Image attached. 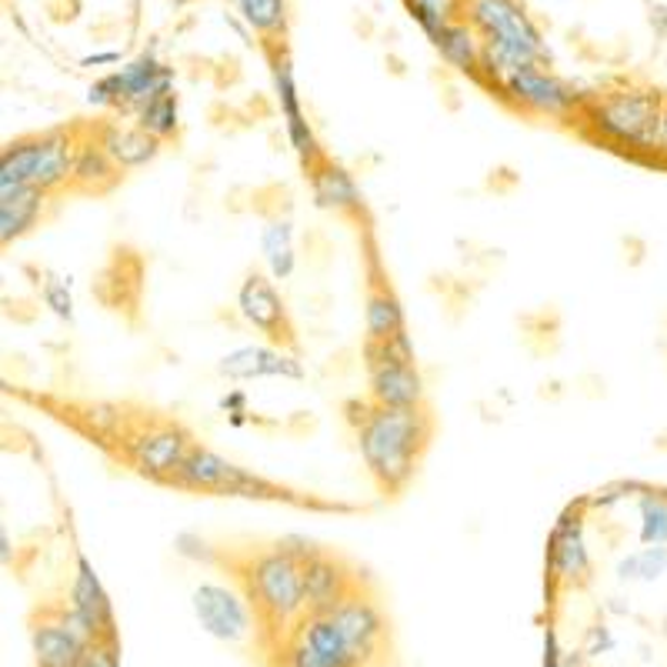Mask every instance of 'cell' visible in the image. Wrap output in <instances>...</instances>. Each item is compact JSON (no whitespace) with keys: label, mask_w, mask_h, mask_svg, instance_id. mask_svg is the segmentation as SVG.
I'll use <instances>...</instances> for the list:
<instances>
[{"label":"cell","mask_w":667,"mask_h":667,"mask_svg":"<svg viewBox=\"0 0 667 667\" xmlns=\"http://www.w3.org/2000/svg\"><path fill=\"white\" fill-rule=\"evenodd\" d=\"M80 130V124H67L8 141L4 154H0V188L34 184L48 194H67Z\"/></svg>","instance_id":"277c9868"},{"label":"cell","mask_w":667,"mask_h":667,"mask_svg":"<svg viewBox=\"0 0 667 667\" xmlns=\"http://www.w3.org/2000/svg\"><path fill=\"white\" fill-rule=\"evenodd\" d=\"M664 94L651 87H614L585 98L581 124L594 130V141L604 147H625V154L654 164L660 144Z\"/></svg>","instance_id":"7a4b0ae2"},{"label":"cell","mask_w":667,"mask_h":667,"mask_svg":"<svg viewBox=\"0 0 667 667\" xmlns=\"http://www.w3.org/2000/svg\"><path fill=\"white\" fill-rule=\"evenodd\" d=\"M164 487H177V491H191V495H210V498H251V501H274V504H294V508H310V511H361L350 504H331L321 498H310L300 491H291L284 484L267 480L247 467H238L231 461H225L217 451L204 448V444H194V451L188 454V461L177 467Z\"/></svg>","instance_id":"3957f363"},{"label":"cell","mask_w":667,"mask_h":667,"mask_svg":"<svg viewBox=\"0 0 667 667\" xmlns=\"http://www.w3.org/2000/svg\"><path fill=\"white\" fill-rule=\"evenodd\" d=\"M217 371L231 377V381H254V377H291L300 381L304 368L294 354H287V347H274V344H257V347H238L231 354H225L217 364Z\"/></svg>","instance_id":"4fadbf2b"},{"label":"cell","mask_w":667,"mask_h":667,"mask_svg":"<svg viewBox=\"0 0 667 667\" xmlns=\"http://www.w3.org/2000/svg\"><path fill=\"white\" fill-rule=\"evenodd\" d=\"M94 133H98V141L104 144V151L114 157V164L124 174L147 167L161 154V147H164V141H157L154 133H147L138 124L101 120V124H94Z\"/></svg>","instance_id":"9a60e30c"},{"label":"cell","mask_w":667,"mask_h":667,"mask_svg":"<svg viewBox=\"0 0 667 667\" xmlns=\"http://www.w3.org/2000/svg\"><path fill=\"white\" fill-rule=\"evenodd\" d=\"M37 287H40V300L48 304L61 321H70L74 318V300H70V284L57 274H43V281L37 278Z\"/></svg>","instance_id":"4dcf8cb0"},{"label":"cell","mask_w":667,"mask_h":667,"mask_svg":"<svg viewBox=\"0 0 667 667\" xmlns=\"http://www.w3.org/2000/svg\"><path fill=\"white\" fill-rule=\"evenodd\" d=\"M371 390L368 397L384 408H418L424 405V381L414 364H381L368 371Z\"/></svg>","instance_id":"ffe728a7"},{"label":"cell","mask_w":667,"mask_h":667,"mask_svg":"<svg viewBox=\"0 0 667 667\" xmlns=\"http://www.w3.org/2000/svg\"><path fill=\"white\" fill-rule=\"evenodd\" d=\"M54 197L57 194H48L43 188H34V184L0 188V241H4V247H11L14 241H21L34 228H40L43 210H48V204Z\"/></svg>","instance_id":"5bb4252c"},{"label":"cell","mask_w":667,"mask_h":667,"mask_svg":"<svg viewBox=\"0 0 667 667\" xmlns=\"http://www.w3.org/2000/svg\"><path fill=\"white\" fill-rule=\"evenodd\" d=\"M294 638L304 641L328 667H364L347 644L344 631L337 628L334 614H304L300 625L294 628Z\"/></svg>","instance_id":"ac0fdd59"},{"label":"cell","mask_w":667,"mask_h":667,"mask_svg":"<svg viewBox=\"0 0 667 667\" xmlns=\"http://www.w3.org/2000/svg\"><path fill=\"white\" fill-rule=\"evenodd\" d=\"M284 667H328L315 651H310L304 641H297V638H291V644H287V651H284Z\"/></svg>","instance_id":"d6a6232c"},{"label":"cell","mask_w":667,"mask_h":667,"mask_svg":"<svg viewBox=\"0 0 667 667\" xmlns=\"http://www.w3.org/2000/svg\"><path fill=\"white\" fill-rule=\"evenodd\" d=\"M651 27L667 40V8H664V4H654V8H651Z\"/></svg>","instance_id":"836d02e7"},{"label":"cell","mask_w":667,"mask_h":667,"mask_svg":"<svg viewBox=\"0 0 667 667\" xmlns=\"http://www.w3.org/2000/svg\"><path fill=\"white\" fill-rule=\"evenodd\" d=\"M234 8L264 40H281L287 34V0H234Z\"/></svg>","instance_id":"d4e9b609"},{"label":"cell","mask_w":667,"mask_h":667,"mask_svg":"<svg viewBox=\"0 0 667 667\" xmlns=\"http://www.w3.org/2000/svg\"><path fill=\"white\" fill-rule=\"evenodd\" d=\"M334 620H337V628L344 631L347 644L354 647V654H358L361 664L374 660L381 651H384V641H387V625H384V614L381 607L358 594V591H350L344 598V604H337L334 611Z\"/></svg>","instance_id":"9c48e42d"},{"label":"cell","mask_w":667,"mask_h":667,"mask_svg":"<svg viewBox=\"0 0 667 667\" xmlns=\"http://www.w3.org/2000/svg\"><path fill=\"white\" fill-rule=\"evenodd\" d=\"M194 434L174 418H161V414H141L127 421L120 440H117V451L120 458L144 474L154 484H167V477L188 461V454L194 451Z\"/></svg>","instance_id":"8992f818"},{"label":"cell","mask_w":667,"mask_h":667,"mask_svg":"<svg viewBox=\"0 0 667 667\" xmlns=\"http://www.w3.org/2000/svg\"><path fill=\"white\" fill-rule=\"evenodd\" d=\"M664 64H667V61H664Z\"/></svg>","instance_id":"8d00e7d4"},{"label":"cell","mask_w":667,"mask_h":667,"mask_svg":"<svg viewBox=\"0 0 667 667\" xmlns=\"http://www.w3.org/2000/svg\"><path fill=\"white\" fill-rule=\"evenodd\" d=\"M84 647L87 644L64 625V617L34 628V651L40 667H77Z\"/></svg>","instance_id":"603a6c76"},{"label":"cell","mask_w":667,"mask_h":667,"mask_svg":"<svg viewBox=\"0 0 667 667\" xmlns=\"http://www.w3.org/2000/svg\"><path fill=\"white\" fill-rule=\"evenodd\" d=\"M381 364H414V344L408 331H397L381 341H364V368L374 371Z\"/></svg>","instance_id":"4316f807"},{"label":"cell","mask_w":667,"mask_h":667,"mask_svg":"<svg viewBox=\"0 0 667 667\" xmlns=\"http://www.w3.org/2000/svg\"><path fill=\"white\" fill-rule=\"evenodd\" d=\"M70 607L94 628L98 638H114L111 625H114V611H111V598L104 594L98 574L87 557H77V574H74V588H70Z\"/></svg>","instance_id":"7402d4cb"},{"label":"cell","mask_w":667,"mask_h":667,"mask_svg":"<svg viewBox=\"0 0 667 667\" xmlns=\"http://www.w3.org/2000/svg\"><path fill=\"white\" fill-rule=\"evenodd\" d=\"M354 591L350 585V570L344 567V561L324 548H315L304 561V607L307 614H331L337 604H344V598Z\"/></svg>","instance_id":"8fae6325"},{"label":"cell","mask_w":667,"mask_h":667,"mask_svg":"<svg viewBox=\"0 0 667 667\" xmlns=\"http://www.w3.org/2000/svg\"><path fill=\"white\" fill-rule=\"evenodd\" d=\"M344 418L358 437V451L384 498H400L418 474V464L434 437V418L424 405L384 408L374 400L350 397Z\"/></svg>","instance_id":"6da1fadb"},{"label":"cell","mask_w":667,"mask_h":667,"mask_svg":"<svg viewBox=\"0 0 667 667\" xmlns=\"http://www.w3.org/2000/svg\"><path fill=\"white\" fill-rule=\"evenodd\" d=\"M77 667H117V651H114V638H98L84 647Z\"/></svg>","instance_id":"1f68e13d"},{"label":"cell","mask_w":667,"mask_h":667,"mask_svg":"<svg viewBox=\"0 0 667 667\" xmlns=\"http://www.w3.org/2000/svg\"><path fill=\"white\" fill-rule=\"evenodd\" d=\"M241 577L247 585V598L260 617L274 620V625H291L294 617L307 614L304 561L287 548V541H278L251 554L247 564L241 567Z\"/></svg>","instance_id":"5b68a950"},{"label":"cell","mask_w":667,"mask_h":667,"mask_svg":"<svg viewBox=\"0 0 667 667\" xmlns=\"http://www.w3.org/2000/svg\"><path fill=\"white\" fill-rule=\"evenodd\" d=\"M657 161L667 167V101H664V117H660V144H657Z\"/></svg>","instance_id":"e575fe53"},{"label":"cell","mask_w":667,"mask_h":667,"mask_svg":"<svg viewBox=\"0 0 667 667\" xmlns=\"http://www.w3.org/2000/svg\"><path fill=\"white\" fill-rule=\"evenodd\" d=\"M307 177H310V194H315L318 207L334 210V214H361L364 210L358 181H354V174L344 170L341 164L324 157L321 164L307 170Z\"/></svg>","instance_id":"e0dca14e"},{"label":"cell","mask_w":667,"mask_h":667,"mask_svg":"<svg viewBox=\"0 0 667 667\" xmlns=\"http://www.w3.org/2000/svg\"><path fill=\"white\" fill-rule=\"evenodd\" d=\"M124 181V170L114 164V157L104 151L98 141L94 127L80 130V144L74 154V170H70V188L67 194H87V197H104Z\"/></svg>","instance_id":"7c38bea8"},{"label":"cell","mask_w":667,"mask_h":667,"mask_svg":"<svg viewBox=\"0 0 667 667\" xmlns=\"http://www.w3.org/2000/svg\"><path fill=\"white\" fill-rule=\"evenodd\" d=\"M260 244H264V257H267V267H271V274L278 281H287L294 274V264H297L291 220L287 217H271V220H267V228L260 234Z\"/></svg>","instance_id":"cb8c5ba5"},{"label":"cell","mask_w":667,"mask_h":667,"mask_svg":"<svg viewBox=\"0 0 667 667\" xmlns=\"http://www.w3.org/2000/svg\"><path fill=\"white\" fill-rule=\"evenodd\" d=\"M664 638H667V614H664Z\"/></svg>","instance_id":"d590c367"},{"label":"cell","mask_w":667,"mask_h":667,"mask_svg":"<svg viewBox=\"0 0 667 667\" xmlns=\"http://www.w3.org/2000/svg\"><path fill=\"white\" fill-rule=\"evenodd\" d=\"M364 331H368V341H381L397 331H408L405 307L394 297L374 254H371V278H368V297H364Z\"/></svg>","instance_id":"d6986e66"},{"label":"cell","mask_w":667,"mask_h":667,"mask_svg":"<svg viewBox=\"0 0 667 667\" xmlns=\"http://www.w3.org/2000/svg\"><path fill=\"white\" fill-rule=\"evenodd\" d=\"M585 508L588 501L567 508L561 524L554 527V538H551V570L557 581H577V577H585L591 561H588V548H585V538H581V521H585Z\"/></svg>","instance_id":"2e32d148"},{"label":"cell","mask_w":667,"mask_h":667,"mask_svg":"<svg viewBox=\"0 0 667 667\" xmlns=\"http://www.w3.org/2000/svg\"><path fill=\"white\" fill-rule=\"evenodd\" d=\"M664 570H667V548L660 544H647L644 551H634L617 564L620 581H654Z\"/></svg>","instance_id":"f1b7e54d"},{"label":"cell","mask_w":667,"mask_h":667,"mask_svg":"<svg viewBox=\"0 0 667 667\" xmlns=\"http://www.w3.org/2000/svg\"><path fill=\"white\" fill-rule=\"evenodd\" d=\"M641 541L644 544H667V491H651V487H644Z\"/></svg>","instance_id":"f546056e"},{"label":"cell","mask_w":667,"mask_h":667,"mask_svg":"<svg viewBox=\"0 0 667 667\" xmlns=\"http://www.w3.org/2000/svg\"><path fill=\"white\" fill-rule=\"evenodd\" d=\"M194 614L207 634L220 641H244L251 634V611L238 591L225 585H201L194 591Z\"/></svg>","instance_id":"30bf717a"},{"label":"cell","mask_w":667,"mask_h":667,"mask_svg":"<svg viewBox=\"0 0 667 667\" xmlns=\"http://www.w3.org/2000/svg\"><path fill=\"white\" fill-rule=\"evenodd\" d=\"M431 43L437 48L440 61L448 64V67H454V70H461V74L474 77L477 84L484 80V37H480L471 24L451 21Z\"/></svg>","instance_id":"44dd1931"},{"label":"cell","mask_w":667,"mask_h":667,"mask_svg":"<svg viewBox=\"0 0 667 667\" xmlns=\"http://www.w3.org/2000/svg\"><path fill=\"white\" fill-rule=\"evenodd\" d=\"M238 315L244 318V324H251L254 331H260L267 337V344L274 347H297L294 337V324L287 318V307L274 287L271 278H264L260 271H251L238 291Z\"/></svg>","instance_id":"ba28073f"},{"label":"cell","mask_w":667,"mask_h":667,"mask_svg":"<svg viewBox=\"0 0 667 667\" xmlns=\"http://www.w3.org/2000/svg\"><path fill=\"white\" fill-rule=\"evenodd\" d=\"M138 120V127H144L147 133H154L157 141H170L174 133H177V94L174 91H167V94H157V98H151L138 114H133Z\"/></svg>","instance_id":"484cf974"},{"label":"cell","mask_w":667,"mask_h":667,"mask_svg":"<svg viewBox=\"0 0 667 667\" xmlns=\"http://www.w3.org/2000/svg\"><path fill=\"white\" fill-rule=\"evenodd\" d=\"M408 8L421 30L434 40L451 21H461L464 14V0H408Z\"/></svg>","instance_id":"83f0119b"},{"label":"cell","mask_w":667,"mask_h":667,"mask_svg":"<svg viewBox=\"0 0 667 667\" xmlns=\"http://www.w3.org/2000/svg\"><path fill=\"white\" fill-rule=\"evenodd\" d=\"M504 104H511L517 114L530 117H551V120H581L585 94H577L570 84L548 74L544 67H521L508 74L495 91Z\"/></svg>","instance_id":"52a82bcc"}]
</instances>
